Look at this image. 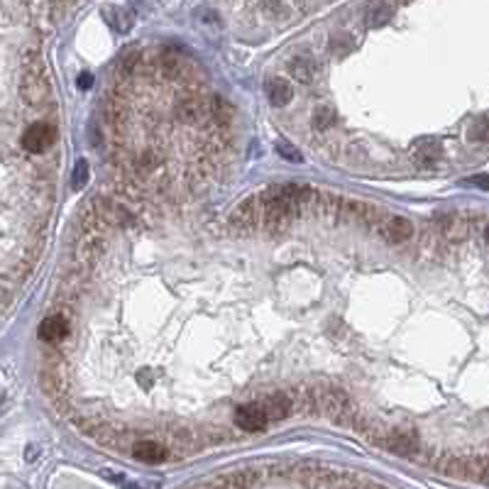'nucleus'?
Here are the masks:
<instances>
[{
  "label": "nucleus",
  "instance_id": "6",
  "mask_svg": "<svg viewBox=\"0 0 489 489\" xmlns=\"http://www.w3.org/2000/svg\"><path fill=\"white\" fill-rule=\"evenodd\" d=\"M260 223V196H250L245 203L238 206V211L230 218V226L238 233H250Z\"/></svg>",
  "mask_w": 489,
  "mask_h": 489
},
{
  "label": "nucleus",
  "instance_id": "14",
  "mask_svg": "<svg viewBox=\"0 0 489 489\" xmlns=\"http://www.w3.org/2000/svg\"><path fill=\"white\" fill-rule=\"evenodd\" d=\"M86 181H89V162L79 159L76 166H74V188H81Z\"/></svg>",
  "mask_w": 489,
  "mask_h": 489
},
{
  "label": "nucleus",
  "instance_id": "10",
  "mask_svg": "<svg viewBox=\"0 0 489 489\" xmlns=\"http://www.w3.org/2000/svg\"><path fill=\"white\" fill-rule=\"evenodd\" d=\"M264 89H267L269 103H272V106H277V108H284L286 103L293 98V89H291V84L286 81V79H269Z\"/></svg>",
  "mask_w": 489,
  "mask_h": 489
},
{
  "label": "nucleus",
  "instance_id": "11",
  "mask_svg": "<svg viewBox=\"0 0 489 489\" xmlns=\"http://www.w3.org/2000/svg\"><path fill=\"white\" fill-rule=\"evenodd\" d=\"M389 17H391V5L377 0V3H372L370 10H367V25H370V27H382L384 22H389Z\"/></svg>",
  "mask_w": 489,
  "mask_h": 489
},
{
  "label": "nucleus",
  "instance_id": "17",
  "mask_svg": "<svg viewBox=\"0 0 489 489\" xmlns=\"http://www.w3.org/2000/svg\"><path fill=\"white\" fill-rule=\"evenodd\" d=\"M91 86H94V76L91 74H81L79 76V89H91Z\"/></svg>",
  "mask_w": 489,
  "mask_h": 489
},
{
  "label": "nucleus",
  "instance_id": "13",
  "mask_svg": "<svg viewBox=\"0 0 489 489\" xmlns=\"http://www.w3.org/2000/svg\"><path fill=\"white\" fill-rule=\"evenodd\" d=\"M333 120H336V113H333L331 108H318V111L313 113V123H316V128H321V130L331 128Z\"/></svg>",
  "mask_w": 489,
  "mask_h": 489
},
{
  "label": "nucleus",
  "instance_id": "2",
  "mask_svg": "<svg viewBox=\"0 0 489 489\" xmlns=\"http://www.w3.org/2000/svg\"><path fill=\"white\" fill-rule=\"evenodd\" d=\"M42 387L47 391L49 399H59V396L69 394V372L61 358H54L47 367L42 370Z\"/></svg>",
  "mask_w": 489,
  "mask_h": 489
},
{
  "label": "nucleus",
  "instance_id": "1",
  "mask_svg": "<svg viewBox=\"0 0 489 489\" xmlns=\"http://www.w3.org/2000/svg\"><path fill=\"white\" fill-rule=\"evenodd\" d=\"M37 333H39V341L49 343V345L66 341L69 333H71V316H69V308L64 306L61 311H54L51 316H47V318L39 323Z\"/></svg>",
  "mask_w": 489,
  "mask_h": 489
},
{
  "label": "nucleus",
  "instance_id": "5",
  "mask_svg": "<svg viewBox=\"0 0 489 489\" xmlns=\"http://www.w3.org/2000/svg\"><path fill=\"white\" fill-rule=\"evenodd\" d=\"M269 418L260 404H243L235 408V425L245 433H260L267 428Z\"/></svg>",
  "mask_w": 489,
  "mask_h": 489
},
{
  "label": "nucleus",
  "instance_id": "7",
  "mask_svg": "<svg viewBox=\"0 0 489 489\" xmlns=\"http://www.w3.org/2000/svg\"><path fill=\"white\" fill-rule=\"evenodd\" d=\"M130 450H132V458L140 460V463H147V465H159L171 458V450L159 440H137V443H132Z\"/></svg>",
  "mask_w": 489,
  "mask_h": 489
},
{
  "label": "nucleus",
  "instance_id": "4",
  "mask_svg": "<svg viewBox=\"0 0 489 489\" xmlns=\"http://www.w3.org/2000/svg\"><path fill=\"white\" fill-rule=\"evenodd\" d=\"M20 94L25 96V101L32 103V106L44 103L49 98V84L44 81L42 66L39 64H32L25 69V79H22V84H20Z\"/></svg>",
  "mask_w": 489,
  "mask_h": 489
},
{
  "label": "nucleus",
  "instance_id": "16",
  "mask_svg": "<svg viewBox=\"0 0 489 489\" xmlns=\"http://www.w3.org/2000/svg\"><path fill=\"white\" fill-rule=\"evenodd\" d=\"M470 135L477 137V140H480V142H485V140H487V120L482 118V120H480V128H477V132L473 130V132H470Z\"/></svg>",
  "mask_w": 489,
  "mask_h": 489
},
{
  "label": "nucleus",
  "instance_id": "8",
  "mask_svg": "<svg viewBox=\"0 0 489 489\" xmlns=\"http://www.w3.org/2000/svg\"><path fill=\"white\" fill-rule=\"evenodd\" d=\"M377 230L384 240H389V243H404V240H408L413 235V226L401 216L382 218V221L377 223Z\"/></svg>",
  "mask_w": 489,
  "mask_h": 489
},
{
  "label": "nucleus",
  "instance_id": "15",
  "mask_svg": "<svg viewBox=\"0 0 489 489\" xmlns=\"http://www.w3.org/2000/svg\"><path fill=\"white\" fill-rule=\"evenodd\" d=\"M277 152H279L284 159H289V162H303V159H301V152H298L296 147H291L289 142H279V145H277Z\"/></svg>",
  "mask_w": 489,
  "mask_h": 489
},
{
  "label": "nucleus",
  "instance_id": "3",
  "mask_svg": "<svg viewBox=\"0 0 489 489\" xmlns=\"http://www.w3.org/2000/svg\"><path fill=\"white\" fill-rule=\"evenodd\" d=\"M56 142V128L51 123H32L22 132V147L30 154H42Z\"/></svg>",
  "mask_w": 489,
  "mask_h": 489
},
{
  "label": "nucleus",
  "instance_id": "12",
  "mask_svg": "<svg viewBox=\"0 0 489 489\" xmlns=\"http://www.w3.org/2000/svg\"><path fill=\"white\" fill-rule=\"evenodd\" d=\"M289 69L301 84H311V79H313V66H311L308 59H293V64Z\"/></svg>",
  "mask_w": 489,
  "mask_h": 489
},
{
  "label": "nucleus",
  "instance_id": "9",
  "mask_svg": "<svg viewBox=\"0 0 489 489\" xmlns=\"http://www.w3.org/2000/svg\"><path fill=\"white\" fill-rule=\"evenodd\" d=\"M264 408V413H267L269 421H284V418H289L293 413V401L289 394H269L267 399L260 404Z\"/></svg>",
  "mask_w": 489,
  "mask_h": 489
}]
</instances>
